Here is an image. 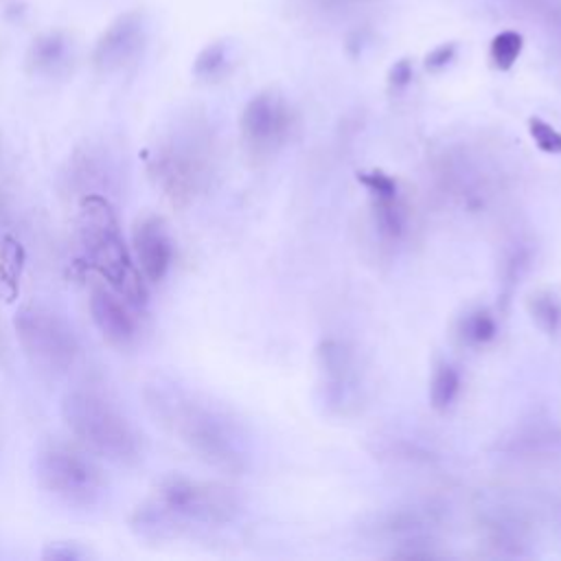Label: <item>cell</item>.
I'll use <instances>...</instances> for the list:
<instances>
[{
    "instance_id": "obj_3",
    "label": "cell",
    "mask_w": 561,
    "mask_h": 561,
    "mask_svg": "<svg viewBox=\"0 0 561 561\" xmlns=\"http://www.w3.org/2000/svg\"><path fill=\"white\" fill-rule=\"evenodd\" d=\"M71 435L93 454L117 465H136L143 459V439L123 411L101 393L69 391L60 406Z\"/></svg>"
},
{
    "instance_id": "obj_22",
    "label": "cell",
    "mask_w": 561,
    "mask_h": 561,
    "mask_svg": "<svg viewBox=\"0 0 561 561\" xmlns=\"http://www.w3.org/2000/svg\"><path fill=\"white\" fill-rule=\"evenodd\" d=\"M413 80V66L411 62L402 60L398 62L393 69H391V75H389V84L393 90H404Z\"/></svg>"
},
{
    "instance_id": "obj_6",
    "label": "cell",
    "mask_w": 561,
    "mask_h": 561,
    "mask_svg": "<svg viewBox=\"0 0 561 561\" xmlns=\"http://www.w3.org/2000/svg\"><path fill=\"white\" fill-rule=\"evenodd\" d=\"M167 515L171 528L178 522H198L209 526H222L237 517L240 500L233 489L220 483L192 480L171 476L162 480L151 498Z\"/></svg>"
},
{
    "instance_id": "obj_14",
    "label": "cell",
    "mask_w": 561,
    "mask_h": 561,
    "mask_svg": "<svg viewBox=\"0 0 561 561\" xmlns=\"http://www.w3.org/2000/svg\"><path fill=\"white\" fill-rule=\"evenodd\" d=\"M528 312L537 327L546 333H554L561 325V305L550 292H537L528 301Z\"/></svg>"
},
{
    "instance_id": "obj_10",
    "label": "cell",
    "mask_w": 561,
    "mask_h": 561,
    "mask_svg": "<svg viewBox=\"0 0 561 561\" xmlns=\"http://www.w3.org/2000/svg\"><path fill=\"white\" fill-rule=\"evenodd\" d=\"M132 240L145 281L160 283L173 261V240L167 222L158 216H147L136 222Z\"/></svg>"
},
{
    "instance_id": "obj_15",
    "label": "cell",
    "mask_w": 561,
    "mask_h": 561,
    "mask_svg": "<svg viewBox=\"0 0 561 561\" xmlns=\"http://www.w3.org/2000/svg\"><path fill=\"white\" fill-rule=\"evenodd\" d=\"M522 47L524 38L517 32H502L491 40L489 58L498 71H509L517 62Z\"/></svg>"
},
{
    "instance_id": "obj_23",
    "label": "cell",
    "mask_w": 561,
    "mask_h": 561,
    "mask_svg": "<svg viewBox=\"0 0 561 561\" xmlns=\"http://www.w3.org/2000/svg\"><path fill=\"white\" fill-rule=\"evenodd\" d=\"M454 51H456V47L454 45H441V47H437L430 56H428V69H443V66H448L450 62H452V58H454Z\"/></svg>"
},
{
    "instance_id": "obj_7",
    "label": "cell",
    "mask_w": 561,
    "mask_h": 561,
    "mask_svg": "<svg viewBox=\"0 0 561 561\" xmlns=\"http://www.w3.org/2000/svg\"><path fill=\"white\" fill-rule=\"evenodd\" d=\"M38 485L71 507H93L103 493V474L84 452L51 443L36 456Z\"/></svg>"
},
{
    "instance_id": "obj_4",
    "label": "cell",
    "mask_w": 561,
    "mask_h": 561,
    "mask_svg": "<svg viewBox=\"0 0 561 561\" xmlns=\"http://www.w3.org/2000/svg\"><path fill=\"white\" fill-rule=\"evenodd\" d=\"M207 138L194 127H178L147 151V169L156 186L173 203L192 200L209 173Z\"/></svg>"
},
{
    "instance_id": "obj_20",
    "label": "cell",
    "mask_w": 561,
    "mask_h": 561,
    "mask_svg": "<svg viewBox=\"0 0 561 561\" xmlns=\"http://www.w3.org/2000/svg\"><path fill=\"white\" fill-rule=\"evenodd\" d=\"M357 180L376 198H395L398 194V184L382 171H364L357 175Z\"/></svg>"
},
{
    "instance_id": "obj_8",
    "label": "cell",
    "mask_w": 561,
    "mask_h": 561,
    "mask_svg": "<svg viewBox=\"0 0 561 561\" xmlns=\"http://www.w3.org/2000/svg\"><path fill=\"white\" fill-rule=\"evenodd\" d=\"M290 108L279 93H261L248 101L242 114V138L257 158L275 154L290 132Z\"/></svg>"
},
{
    "instance_id": "obj_21",
    "label": "cell",
    "mask_w": 561,
    "mask_h": 561,
    "mask_svg": "<svg viewBox=\"0 0 561 561\" xmlns=\"http://www.w3.org/2000/svg\"><path fill=\"white\" fill-rule=\"evenodd\" d=\"M88 557V550L75 541H51L42 550L45 561H82Z\"/></svg>"
},
{
    "instance_id": "obj_2",
    "label": "cell",
    "mask_w": 561,
    "mask_h": 561,
    "mask_svg": "<svg viewBox=\"0 0 561 561\" xmlns=\"http://www.w3.org/2000/svg\"><path fill=\"white\" fill-rule=\"evenodd\" d=\"M77 229L90 268L132 307L147 305V285L134 266L112 203L99 194L82 198Z\"/></svg>"
},
{
    "instance_id": "obj_19",
    "label": "cell",
    "mask_w": 561,
    "mask_h": 561,
    "mask_svg": "<svg viewBox=\"0 0 561 561\" xmlns=\"http://www.w3.org/2000/svg\"><path fill=\"white\" fill-rule=\"evenodd\" d=\"M528 132L535 141V145L546 151V154H561V134L548 125L546 121L541 119H530L528 121Z\"/></svg>"
},
{
    "instance_id": "obj_12",
    "label": "cell",
    "mask_w": 561,
    "mask_h": 561,
    "mask_svg": "<svg viewBox=\"0 0 561 561\" xmlns=\"http://www.w3.org/2000/svg\"><path fill=\"white\" fill-rule=\"evenodd\" d=\"M69 51H71V42L66 34L51 32L34 40L27 62L36 73H53L66 62Z\"/></svg>"
},
{
    "instance_id": "obj_9",
    "label": "cell",
    "mask_w": 561,
    "mask_h": 561,
    "mask_svg": "<svg viewBox=\"0 0 561 561\" xmlns=\"http://www.w3.org/2000/svg\"><path fill=\"white\" fill-rule=\"evenodd\" d=\"M147 40V21L141 12L121 14L97 40L93 64L101 73H112L130 64Z\"/></svg>"
},
{
    "instance_id": "obj_16",
    "label": "cell",
    "mask_w": 561,
    "mask_h": 561,
    "mask_svg": "<svg viewBox=\"0 0 561 561\" xmlns=\"http://www.w3.org/2000/svg\"><path fill=\"white\" fill-rule=\"evenodd\" d=\"M229 64V47L224 42H214L207 49L200 51V56L194 62V75L198 80H218Z\"/></svg>"
},
{
    "instance_id": "obj_11",
    "label": "cell",
    "mask_w": 561,
    "mask_h": 561,
    "mask_svg": "<svg viewBox=\"0 0 561 561\" xmlns=\"http://www.w3.org/2000/svg\"><path fill=\"white\" fill-rule=\"evenodd\" d=\"M130 303L106 285H93L90 290V314L93 322L112 346L125 349L136 340L138 327L130 312Z\"/></svg>"
},
{
    "instance_id": "obj_5",
    "label": "cell",
    "mask_w": 561,
    "mask_h": 561,
    "mask_svg": "<svg viewBox=\"0 0 561 561\" xmlns=\"http://www.w3.org/2000/svg\"><path fill=\"white\" fill-rule=\"evenodd\" d=\"M16 336L29 362L47 376H64L80 355L73 327L49 305L27 303L16 314Z\"/></svg>"
},
{
    "instance_id": "obj_1",
    "label": "cell",
    "mask_w": 561,
    "mask_h": 561,
    "mask_svg": "<svg viewBox=\"0 0 561 561\" xmlns=\"http://www.w3.org/2000/svg\"><path fill=\"white\" fill-rule=\"evenodd\" d=\"M147 402L156 417L205 463L229 474L244 469L242 441L220 413L164 387H156L154 395L147 393Z\"/></svg>"
},
{
    "instance_id": "obj_18",
    "label": "cell",
    "mask_w": 561,
    "mask_h": 561,
    "mask_svg": "<svg viewBox=\"0 0 561 561\" xmlns=\"http://www.w3.org/2000/svg\"><path fill=\"white\" fill-rule=\"evenodd\" d=\"M496 336V320L487 312H474L463 320V338L474 344H485Z\"/></svg>"
},
{
    "instance_id": "obj_13",
    "label": "cell",
    "mask_w": 561,
    "mask_h": 561,
    "mask_svg": "<svg viewBox=\"0 0 561 561\" xmlns=\"http://www.w3.org/2000/svg\"><path fill=\"white\" fill-rule=\"evenodd\" d=\"M461 389V380L459 373L454 366L450 364H441L437 366L432 382H430V404L435 411H448L452 406V402L456 400Z\"/></svg>"
},
{
    "instance_id": "obj_17",
    "label": "cell",
    "mask_w": 561,
    "mask_h": 561,
    "mask_svg": "<svg viewBox=\"0 0 561 561\" xmlns=\"http://www.w3.org/2000/svg\"><path fill=\"white\" fill-rule=\"evenodd\" d=\"M376 222L382 235L387 237H400L404 229L402 214L395 205V198H378L376 200Z\"/></svg>"
}]
</instances>
